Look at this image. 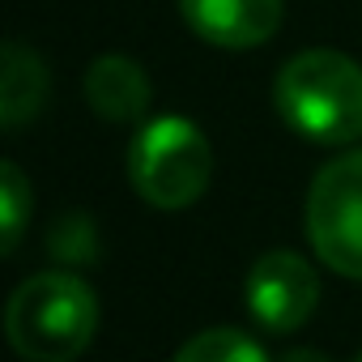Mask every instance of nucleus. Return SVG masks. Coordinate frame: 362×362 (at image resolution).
Returning <instances> with one entry per match:
<instances>
[{
	"instance_id": "obj_1",
	"label": "nucleus",
	"mask_w": 362,
	"mask_h": 362,
	"mask_svg": "<svg viewBox=\"0 0 362 362\" xmlns=\"http://www.w3.org/2000/svg\"><path fill=\"white\" fill-rule=\"evenodd\" d=\"M273 107L311 145H354L362 141V64L332 47H307L277 69Z\"/></svg>"
},
{
	"instance_id": "obj_2",
	"label": "nucleus",
	"mask_w": 362,
	"mask_h": 362,
	"mask_svg": "<svg viewBox=\"0 0 362 362\" xmlns=\"http://www.w3.org/2000/svg\"><path fill=\"white\" fill-rule=\"evenodd\" d=\"M98 294L69 269L26 277L5 307V337L26 362H73L98 332Z\"/></svg>"
},
{
	"instance_id": "obj_3",
	"label": "nucleus",
	"mask_w": 362,
	"mask_h": 362,
	"mask_svg": "<svg viewBox=\"0 0 362 362\" xmlns=\"http://www.w3.org/2000/svg\"><path fill=\"white\" fill-rule=\"evenodd\" d=\"M214 179V149L188 115H158L128 145V184L162 214L192 209Z\"/></svg>"
},
{
	"instance_id": "obj_4",
	"label": "nucleus",
	"mask_w": 362,
	"mask_h": 362,
	"mask_svg": "<svg viewBox=\"0 0 362 362\" xmlns=\"http://www.w3.org/2000/svg\"><path fill=\"white\" fill-rule=\"evenodd\" d=\"M303 226L311 252L341 277L362 281V149H345L307 188Z\"/></svg>"
},
{
	"instance_id": "obj_5",
	"label": "nucleus",
	"mask_w": 362,
	"mask_h": 362,
	"mask_svg": "<svg viewBox=\"0 0 362 362\" xmlns=\"http://www.w3.org/2000/svg\"><path fill=\"white\" fill-rule=\"evenodd\" d=\"M315 303H320V277L307 264V256L290 247H273L247 269L243 307L264 332L273 337L298 332L315 315Z\"/></svg>"
},
{
	"instance_id": "obj_6",
	"label": "nucleus",
	"mask_w": 362,
	"mask_h": 362,
	"mask_svg": "<svg viewBox=\"0 0 362 362\" xmlns=\"http://www.w3.org/2000/svg\"><path fill=\"white\" fill-rule=\"evenodd\" d=\"M188 30L222 52L264 47L281 30V0H179Z\"/></svg>"
},
{
	"instance_id": "obj_7",
	"label": "nucleus",
	"mask_w": 362,
	"mask_h": 362,
	"mask_svg": "<svg viewBox=\"0 0 362 362\" xmlns=\"http://www.w3.org/2000/svg\"><path fill=\"white\" fill-rule=\"evenodd\" d=\"M81 90H86L90 111H94L98 119H107V124H136V119H145V111H149V103H153L149 73H145L136 60L115 56V52L90 60Z\"/></svg>"
},
{
	"instance_id": "obj_8",
	"label": "nucleus",
	"mask_w": 362,
	"mask_h": 362,
	"mask_svg": "<svg viewBox=\"0 0 362 362\" xmlns=\"http://www.w3.org/2000/svg\"><path fill=\"white\" fill-rule=\"evenodd\" d=\"M47 98H52V73L43 56L22 39H9L0 52V124L9 132L26 128L30 119L43 115Z\"/></svg>"
},
{
	"instance_id": "obj_9",
	"label": "nucleus",
	"mask_w": 362,
	"mask_h": 362,
	"mask_svg": "<svg viewBox=\"0 0 362 362\" xmlns=\"http://www.w3.org/2000/svg\"><path fill=\"white\" fill-rule=\"evenodd\" d=\"M170 362H273L264 354V345L252 332L239 328H205L197 337H188L175 349Z\"/></svg>"
},
{
	"instance_id": "obj_10",
	"label": "nucleus",
	"mask_w": 362,
	"mask_h": 362,
	"mask_svg": "<svg viewBox=\"0 0 362 362\" xmlns=\"http://www.w3.org/2000/svg\"><path fill=\"white\" fill-rule=\"evenodd\" d=\"M30 209H35V192L26 184V170L18 162H0V256L18 252Z\"/></svg>"
},
{
	"instance_id": "obj_11",
	"label": "nucleus",
	"mask_w": 362,
	"mask_h": 362,
	"mask_svg": "<svg viewBox=\"0 0 362 362\" xmlns=\"http://www.w3.org/2000/svg\"><path fill=\"white\" fill-rule=\"evenodd\" d=\"M47 252L60 264H94L98 260V230H94V222L81 209L64 214L52 226V235H47Z\"/></svg>"
},
{
	"instance_id": "obj_12",
	"label": "nucleus",
	"mask_w": 362,
	"mask_h": 362,
	"mask_svg": "<svg viewBox=\"0 0 362 362\" xmlns=\"http://www.w3.org/2000/svg\"><path fill=\"white\" fill-rule=\"evenodd\" d=\"M277 362H328V354H320V349H286Z\"/></svg>"
},
{
	"instance_id": "obj_13",
	"label": "nucleus",
	"mask_w": 362,
	"mask_h": 362,
	"mask_svg": "<svg viewBox=\"0 0 362 362\" xmlns=\"http://www.w3.org/2000/svg\"><path fill=\"white\" fill-rule=\"evenodd\" d=\"M358 362H362V358H358Z\"/></svg>"
}]
</instances>
